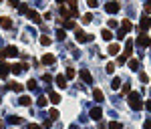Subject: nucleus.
<instances>
[{"label":"nucleus","instance_id":"nucleus-24","mask_svg":"<svg viewBox=\"0 0 151 129\" xmlns=\"http://www.w3.org/2000/svg\"><path fill=\"white\" fill-rule=\"evenodd\" d=\"M129 69H131V71H139V61H137V59H131V61H129Z\"/></svg>","mask_w":151,"mask_h":129},{"label":"nucleus","instance_id":"nucleus-44","mask_svg":"<svg viewBox=\"0 0 151 129\" xmlns=\"http://www.w3.org/2000/svg\"><path fill=\"white\" fill-rule=\"evenodd\" d=\"M139 79H141V81H143V83H147V81H149V77H147V75H145V73H139Z\"/></svg>","mask_w":151,"mask_h":129},{"label":"nucleus","instance_id":"nucleus-23","mask_svg":"<svg viewBox=\"0 0 151 129\" xmlns=\"http://www.w3.org/2000/svg\"><path fill=\"white\" fill-rule=\"evenodd\" d=\"M121 85H123V81H121L119 77H115L113 83H111V89H113V91H117V89H121Z\"/></svg>","mask_w":151,"mask_h":129},{"label":"nucleus","instance_id":"nucleus-14","mask_svg":"<svg viewBox=\"0 0 151 129\" xmlns=\"http://www.w3.org/2000/svg\"><path fill=\"white\" fill-rule=\"evenodd\" d=\"M4 54L6 57H18V48L16 46H6L4 48Z\"/></svg>","mask_w":151,"mask_h":129},{"label":"nucleus","instance_id":"nucleus-53","mask_svg":"<svg viewBox=\"0 0 151 129\" xmlns=\"http://www.w3.org/2000/svg\"><path fill=\"white\" fill-rule=\"evenodd\" d=\"M57 2H59V4H61V6H63V2H67V0H57Z\"/></svg>","mask_w":151,"mask_h":129},{"label":"nucleus","instance_id":"nucleus-43","mask_svg":"<svg viewBox=\"0 0 151 129\" xmlns=\"http://www.w3.org/2000/svg\"><path fill=\"white\" fill-rule=\"evenodd\" d=\"M57 39L63 41V39H65V30H57Z\"/></svg>","mask_w":151,"mask_h":129},{"label":"nucleus","instance_id":"nucleus-30","mask_svg":"<svg viewBox=\"0 0 151 129\" xmlns=\"http://www.w3.org/2000/svg\"><path fill=\"white\" fill-rule=\"evenodd\" d=\"M121 91H123V95H129V93H131V85H129V83H123V85H121Z\"/></svg>","mask_w":151,"mask_h":129},{"label":"nucleus","instance_id":"nucleus-38","mask_svg":"<svg viewBox=\"0 0 151 129\" xmlns=\"http://www.w3.org/2000/svg\"><path fill=\"white\" fill-rule=\"evenodd\" d=\"M109 129H121V123H117V121H111V123H109Z\"/></svg>","mask_w":151,"mask_h":129},{"label":"nucleus","instance_id":"nucleus-28","mask_svg":"<svg viewBox=\"0 0 151 129\" xmlns=\"http://www.w3.org/2000/svg\"><path fill=\"white\" fill-rule=\"evenodd\" d=\"M75 75H77V71H75V69H71V67H69V69H67V81L75 79Z\"/></svg>","mask_w":151,"mask_h":129},{"label":"nucleus","instance_id":"nucleus-26","mask_svg":"<svg viewBox=\"0 0 151 129\" xmlns=\"http://www.w3.org/2000/svg\"><path fill=\"white\" fill-rule=\"evenodd\" d=\"M48 119H50V121L59 119V111H57V109H50V111H48Z\"/></svg>","mask_w":151,"mask_h":129},{"label":"nucleus","instance_id":"nucleus-54","mask_svg":"<svg viewBox=\"0 0 151 129\" xmlns=\"http://www.w3.org/2000/svg\"><path fill=\"white\" fill-rule=\"evenodd\" d=\"M147 4H151V0H147Z\"/></svg>","mask_w":151,"mask_h":129},{"label":"nucleus","instance_id":"nucleus-1","mask_svg":"<svg viewBox=\"0 0 151 129\" xmlns=\"http://www.w3.org/2000/svg\"><path fill=\"white\" fill-rule=\"evenodd\" d=\"M127 97H129V107H131L133 111H139V109L145 107V103L141 101V95H139V93H133V91H131Z\"/></svg>","mask_w":151,"mask_h":129},{"label":"nucleus","instance_id":"nucleus-5","mask_svg":"<svg viewBox=\"0 0 151 129\" xmlns=\"http://www.w3.org/2000/svg\"><path fill=\"white\" fill-rule=\"evenodd\" d=\"M119 8H121V6H119V2H115V0H111V2H107V4H105V10H107L109 14L119 12Z\"/></svg>","mask_w":151,"mask_h":129},{"label":"nucleus","instance_id":"nucleus-32","mask_svg":"<svg viewBox=\"0 0 151 129\" xmlns=\"http://www.w3.org/2000/svg\"><path fill=\"white\" fill-rule=\"evenodd\" d=\"M125 37H127V30H123V28H119V30H117V39H119V41H123Z\"/></svg>","mask_w":151,"mask_h":129},{"label":"nucleus","instance_id":"nucleus-42","mask_svg":"<svg viewBox=\"0 0 151 129\" xmlns=\"http://www.w3.org/2000/svg\"><path fill=\"white\" fill-rule=\"evenodd\" d=\"M18 8H20V12H24V14L28 12V6H26V4H18Z\"/></svg>","mask_w":151,"mask_h":129},{"label":"nucleus","instance_id":"nucleus-51","mask_svg":"<svg viewBox=\"0 0 151 129\" xmlns=\"http://www.w3.org/2000/svg\"><path fill=\"white\" fill-rule=\"evenodd\" d=\"M4 57H6V54H4V50H0V61H2Z\"/></svg>","mask_w":151,"mask_h":129},{"label":"nucleus","instance_id":"nucleus-50","mask_svg":"<svg viewBox=\"0 0 151 129\" xmlns=\"http://www.w3.org/2000/svg\"><path fill=\"white\" fill-rule=\"evenodd\" d=\"M145 129H151V119L149 121H145Z\"/></svg>","mask_w":151,"mask_h":129},{"label":"nucleus","instance_id":"nucleus-46","mask_svg":"<svg viewBox=\"0 0 151 129\" xmlns=\"http://www.w3.org/2000/svg\"><path fill=\"white\" fill-rule=\"evenodd\" d=\"M151 12V4H145V8H143V14H149Z\"/></svg>","mask_w":151,"mask_h":129},{"label":"nucleus","instance_id":"nucleus-18","mask_svg":"<svg viewBox=\"0 0 151 129\" xmlns=\"http://www.w3.org/2000/svg\"><path fill=\"white\" fill-rule=\"evenodd\" d=\"M119 50H121V48H119V44H117V43H111V44H109V48H107V52H109L111 57L119 54Z\"/></svg>","mask_w":151,"mask_h":129},{"label":"nucleus","instance_id":"nucleus-4","mask_svg":"<svg viewBox=\"0 0 151 129\" xmlns=\"http://www.w3.org/2000/svg\"><path fill=\"white\" fill-rule=\"evenodd\" d=\"M26 16H28V20H30V22H34V24H40V20H42V18H40V14H38L37 10H32V8H28Z\"/></svg>","mask_w":151,"mask_h":129},{"label":"nucleus","instance_id":"nucleus-11","mask_svg":"<svg viewBox=\"0 0 151 129\" xmlns=\"http://www.w3.org/2000/svg\"><path fill=\"white\" fill-rule=\"evenodd\" d=\"M123 54H125L127 59H129V57L133 54V41H131V39H129V41L125 43V50H123Z\"/></svg>","mask_w":151,"mask_h":129},{"label":"nucleus","instance_id":"nucleus-16","mask_svg":"<svg viewBox=\"0 0 151 129\" xmlns=\"http://www.w3.org/2000/svg\"><path fill=\"white\" fill-rule=\"evenodd\" d=\"M93 97H95V101H97V103H103V101H105V95H103V91H101V89H95V91H93Z\"/></svg>","mask_w":151,"mask_h":129},{"label":"nucleus","instance_id":"nucleus-3","mask_svg":"<svg viewBox=\"0 0 151 129\" xmlns=\"http://www.w3.org/2000/svg\"><path fill=\"white\" fill-rule=\"evenodd\" d=\"M28 69V65L26 63H16V65H10V73H14V75H20V73H24Z\"/></svg>","mask_w":151,"mask_h":129},{"label":"nucleus","instance_id":"nucleus-49","mask_svg":"<svg viewBox=\"0 0 151 129\" xmlns=\"http://www.w3.org/2000/svg\"><path fill=\"white\" fill-rule=\"evenodd\" d=\"M145 109H147V111H151V101H147V103H145Z\"/></svg>","mask_w":151,"mask_h":129},{"label":"nucleus","instance_id":"nucleus-7","mask_svg":"<svg viewBox=\"0 0 151 129\" xmlns=\"http://www.w3.org/2000/svg\"><path fill=\"white\" fill-rule=\"evenodd\" d=\"M89 115H91V119H95V121H99V119L103 117V109H101V107H93Z\"/></svg>","mask_w":151,"mask_h":129},{"label":"nucleus","instance_id":"nucleus-17","mask_svg":"<svg viewBox=\"0 0 151 129\" xmlns=\"http://www.w3.org/2000/svg\"><path fill=\"white\" fill-rule=\"evenodd\" d=\"M18 103H20L22 107H30V105H32V99H30L28 95H22V97L18 99Z\"/></svg>","mask_w":151,"mask_h":129},{"label":"nucleus","instance_id":"nucleus-21","mask_svg":"<svg viewBox=\"0 0 151 129\" xmlns=\"http://www.w3.org/2000/svg\"><path fill=\"white\" fill-rule=\"evenodd\" d=\"M121 28H123V30H127V32H129V30H131V28H133V22H131V20H129V18H125V20H123V24H121Z\"/></svg>","mask_w":151,"mask_h":129},{"label":"nucleus","instance_id":"nucleus-31","mask_svg":"<svg viewBox=\"0 0 151 129\" xmlns=\"http://www.w3.org/2000/svg\"><path fill=\"white\" fill-rule=\"evenodd\" d=\"M26 89H30V91H34V89H37V81H34V79H30V81H26Z\"/></svg>","mask_w":151,"mask_h":129},{"label":"nucleus","instance_id":"nucleus-20","mask_svg":"<svg viewBox=\"0 0 151 129\" xmlns=\"http://www.w3.org/2000/svg\"><path fill=\"white\" fill-rule=\"evenodd\" d=\"M48 101H50V103H54V105H57V103H61V95H59V93H54V91H52V93H50V95H48Z\"/></svg>","mask_w":151,"mask_h":129},{"label":"nucleus","instance_id":"nucleus-25","mask_svg":"<svg viewBox=\"0 0 151 129\" xmlns=\"http://www.w3.org/2000/svg\"><path fill=\"white\" fill-rule=\"evenodd\" d=\"M8 89H12V91H16V93H20V91H22L24 87L20 85V83H10V85H8Z\"/></svg>","mask_w":151,"mask_h":129},{"label":"nucleus","instance_id":"nucleus-41","mask_svg":"<svg viewBox=\"0 0 151 129\" xmlns=\"http://www.w3.org/2000/svg\"><path fill=\"white\" fill-rule=\"evenodd\" d=\"M50 125H52V121H50V119H46V121L42 123V129H50Z\"/></svg>","mask_w":151,"mask_h":129},{"label":"nucleus","instance_id":"nucleus-37","mask_svg":"<svg viewBox=\"0 0 151 129\" xmlns=\"http://www.w3.org/2000/svg\"><path fill=\"white\" fill-rule=\"evenodd\" d=\"M42 81H44V83H52L54 79H52V75H48V73H46V75L42 77Z\"/></svg>","mask_w":151,"mask_h":129},{"label":"nucleus","instance_id":"nucleus-35","mask_svg":"<svg viewBox=\"0 0 151 129\" xmlns=\"http://www.w3.org/2000/svg\"><path fill=\"white\" fill-rule=\"evenodd\" d=\"M63 24H65V28H77V26H75V22H73V20H67V22L63 20Z\"/></svg>","mask_w":151,"mask_h":129},{"label":"nucleus","instance_id":"nucleus-27","mask_svg":"<svg viewBox=\"0 0 151 129\" xmlns=\"http://www.w3.org/2000/svg\"><path fill=\"white\" fill-rule=\"evenodd\" d=\"M8 121H10L12 125H20V123H22V117H16V115H12V117H10Z\"/></svg>","mask_w":151,"mask_h":129},{"label":"nucleus","instance_id":"nucleus-29","mask_svg":"<svg viewBox=\"0 0 151 129\" xmlns=\"http://www.w3.org/2000/svg\"><path fill=\"white\" fill-rule=\"evenodd\" d=\"M46 103H48V99H46V97H38V99H37V105H38V107H46Z\"/></svg>","mask_w":151,"mask_h":129},{"label":"nucleus","instance_id":"nucleus-12","mask_svg":"<svg viewBox=\"0 0 151 129\" xmlns=\"http://www.w3.org/2000/svg\"><path fill=\"white\" fill-rule=\"evenodd\" d=\"M54 61H57V59H54V54H48V52L40 59V63H42V65H54Z\"/></svg>","mask_w":151,"mask_h":129},{"label":"nucleus","instance_id":"nucleus-8","mask_svg":"<svg viewBox=\"0 0 151 129\" xmlns=\"http://www.w3.org/2000/svg\"><path fill=\"white\" fill-rule=\"evenodd\" d=\"M8 75H10V65H6V63H2V61H0V77H2V79H6Z\"/></svg>","mask_w":151,"mask_h":129},{"label":"nucleus","instance_id":"nucleus-2","mask_svg":"<svg viewBox=\"0 0 151 129\" xmlns=\"http://www.w3.org/2000/svg\"><path fill=\"white\" fill-rule=\"evenodd\" d=\"M75 39H77V43H93L95 37L85 32V30H81V28H75Z\"/></svg>","mask_w":151,"mask_h":129},{"label":"nucleus","instance_id":"nucleus-13","mask_svg":"<svg viewBox=\"0 0 151 129\" xmlns=\"http://www.w3.org/2000/svg\"><path fill=\"white\" fill-rule=\"evenodd\" d=\"M0 26L8 30V28H12V20H10L8 16H2V18H0Z\"/></svg>","mask_w":151,"mask_h":129},{"label":"nucleus","instance_id":"nucleus-48","mask_svg":"<svg viewBox=\"0 0 151 129\" xmlns=\"http://www.w3.org/2000/svg\"><path fill=\"white\" fill-rule=\"evenodd\" d=\"M28 129H42V125H34V123H30V127Z\"/></svg>","mask_w":151,"mask_h":129},{"label":"nucleus","instance_id":"nucleus-47","mask_svg":"<svg viewBox=\"0 0 151 129\" xmlns=\"http://www.w3.org/2000/svg\"><path fill=\"white\" fill-rule=\"evenodd\" d=\"M8 2H10V6H14V8L20 4V0H8Z\"/></svg>","mask_w":151,"mask_h":129},{"label":"nucleus","instance_id":"nucleus-34","mask_svg":"<svg viewBox=\"0 0 151 129\" xmlns=\"http://www.w3.org/2000/svg\"><path fill=\"white\" fill-rule=\"evenodd\" d=\"M91 20H93V14H91V12H87V14L83 16V22H85V24H89Z\"/></svg>","mask_w":151,"mask_h":129},{"label":"nucleus","instance_id":"nucleus-33","mask_svg":"<svg viewBox=\"0 0 151 129\" xmlns=\"http://www.w3.org/2000/svg\"><path fill=\"white\" fill-rule=\"evenodd\" d=\"M50 43H52V41H50L48 37H40V44H42V46H48Z\"/></svg>","mask_w":151,"mask_h":129},{"label":"nucleus","instance_id":"nucleus-36","mask_svg":"<svg viewBox=\"0 0 151 129\" xmlns=\"http://www.w3.org/2000/svg\"><path fill=\"white\" fill-rule=\"evenodd\" d=\"M117 63H119V65H125V63H127V57H125V54H119Z\"/></svg>","mask_w":151,"mask_h":129},{"label":"nucleus","instance_id":"nucleus-22","mask_svg":"<svg viewBox=\"0 0 151 129\" xmlns=\"http://www.w3.org/2000/svg\"><path fill=\"white\" fill-rule=\"evenodd\" d=\"M101 37H103L105 41H113V32H111L109 28H103V32H101Z\"/></svg>","mask_w":151,"mask_h":129},{"label":"nucleus","instance_id":"nucleus-10","mask_svg":"<svg viewBox=\"0 0 151 129\" xmlns=\"http://www.w3.org/2000/svg\"><path fill=\"white\" fill-rule=\"evenodd\" d=\"M54 83L59 85V89H65L69 81H67V77H65V75H57V77H54Z\"/></svg>","mask_w":151,"mask_h":129},{"label":"nucleus","instance_id":"nucleus-15","mask_svg":"<svg viewBox=\"0 0 151 129\" xmlns=\"http://www.w3.org/2000/svg\"><path fill=\"white\" fill-rule=\"evenodd\" d=\"M81 79H83L85 83H93V77H91V73H89L87 69H81Z\"/></svg>","mask_w":151,"mask_h":129},{"label":"nucleus","instance_id":"nucleus-19","mask_svg":"<svg viewBox=\"0 0 151 129\" xmlns=\"http://www.w3.org/2000/svg\"><path fill=\"white\" fill-rule=\"evenodd\" d=\"M59 12H61V16H63V18H73V12H71V10H67L65 6H61V8H59Z\"/></svg>","mask_w":151,"mask_h":129},{"label":"nucleus","instance_id":"nucleus-39","mask_svg":"<svg viewBox=\"0 0 151 129\" xmlns=\"http://www.w3.org/2000/svg\"><path fill=\"white\" fill-rule=\"evenodd\" d=\"M105 71H107V73H113V71H115V65H113V63H107Z\"/></svg>","mask_w":151,"mask_h":129},{"label":"nucleus","instance_id":"nucleus-6","mask_svg":"<svg viewBox=\"0 0 151 129\" xmlns=\"http://www.w3.org/2000/svg\"><path fill=\"white\" fill-rule=\"evenodd\" d=\"M149 26H151V18L147 14H143V16H141V22H139V30H147Z\"/></svg>","mask_w":151,"mask_h":129},{"label":"nucleus","instance_id":"nucleus-55","mask_svg":"<svg viewBox=\"0 0 151 129\" xmlns=\"http://www.w3.org/2000/svg\"><path fill=\"white\" fill-rule=\"evenodd\" d=\"M149 46H151V44H149Z\"/></svg>","mask_w":151,"mask_h":129},{"label":"nucleus","instance_id":"nucleus-52","mask_svg":"<svg viewBox=\"0 0 151 129\" xmlns=\"http://www.w3.org/2000/svg\"><path fill=\"white\" fill-rule=\"evenodd\" d=\"M0 129H4V121L2 119H0Z\"/></svg>","mask_w":151,"mask_h":129},{"label":"nucleus","instance_id":"nucleus-40","mask_svg":"<svg viewBox=\"0 0 151 129\" xmlns=\"http://www.w3.org/2000/svg\"><path fill=\"white\" fill-rule=\"evenodd\" d=\"M107 26H109V30H111V28H117V20H113V18H111V20H109V24H107Z\"/></svg>","mask_w":151,"mask_h":129},{"label":"nucleus","instance_id":"nucleus-45","mask_svg":"<svg viewBox=\"0 0 151 129\" xmlns=\"http://www.w3.org/2000/svg\"><path fill=\"white\" fill-rule=\"evenodd\" d=\"M87 4H89L91 8H97V4H99V2H97V0H87Z\"/></svg>","mask_w":151,"mask_h":129},{"label":"nucleus","instance_id":"nucleus-9","mask_svg":"<svg viewBox=\"0 0 151 129\" xmlns=\"http://www.w3.org/2000/svg\"><path fill=\"white\" fill-rule=\"evenodd\" d=\"M137 44H139L141 48H145V46H149V44H151V39L147 37V34H141V37L137 39Z\"/></svg>","mask_w":151,"mask_h":129}]
</instances>
